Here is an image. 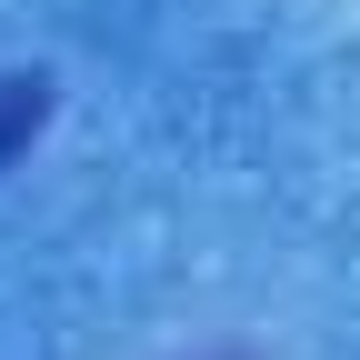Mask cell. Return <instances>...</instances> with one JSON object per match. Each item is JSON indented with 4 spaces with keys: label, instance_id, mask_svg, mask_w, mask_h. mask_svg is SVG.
<instances>
[{
    "label": "cell",
    "instance_id": "cell-1",
    "mask_svg": "<svg viewBox=\"0 0 360 360\" xmlns=\"http://www.w3.org/2000/svg\"><path fill=\"white\" fill-rule=\"evenodd\" d=\"M40 120H51V80L40 70H0V160H20L40 141Z\"/></svg>",
    "mask_w": 360,
    "mask_h": 360
}]
</instances>
